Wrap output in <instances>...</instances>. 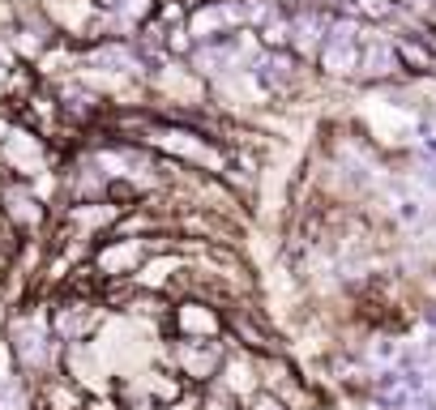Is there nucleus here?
I'll return each mask as SVG.
<instances>
[{"label": "nucleus", "instance_id": "f257e3e1", "mask_svg": "<svg viewBox=\"0 0 436 410\" xmlns=\"http://www.w3.org/2000/svg\"><path fill=\"white\" fill-rule=\"evenodd\" d=\"M56 329L43 317H21L13 321V364L26 376H43L56 368Z\"/></svg>", "mask_w": 436, "mask_h": 410}, {"label": "nucleus", "instance_id": "f03ea898", "mask_svg": "<svg viewBox=\"0 0 436 410\" xmlns=\"http://www.w3.org/2000/svg\"><path fill=\"white\" fill-rule=\"evenodd\" d=\"M175 364L189 384H210L223 372V346L218 342H197V338H175Z\"/></svg>", "mask_w": 436, "mask_h": 410}]
</instances>
